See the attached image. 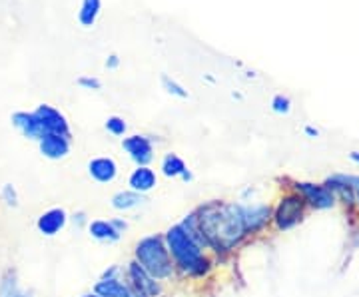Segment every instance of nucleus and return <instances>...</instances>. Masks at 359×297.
<instances>
[{
  "instance_id": "nucleus-12",
  "label": "nucleus",
  "mask_w": 359,
  "mask_h": 297,
  "mask_svg": "<svg viewBox=\"0 0 359 297\" xmlns=\"http://www.w3.org/2000/svg\"><path fill=\"white\" fill-rule=\"evenodd\" d=\"M88 176L92 180L96 181V184H112V181L118 178V162H116L112 156H96V158H92L88 162Z\"/></svg>"
},
{
  "instance_id": "nucleus-9",
  "label": "nucleus",
  "mask_w": 359,
  "mask_h": 297,
  "mask_svg": "<svg viewBox=\"0 0 359 297\" xmlns=\"http://www.w3.org/2000/svg\"><path fill=\"white\" fill-rule=\"evenodd\" d=\"M34 114L40 120L44 134H60V136H66V138H72L70 122L58 108H54L50 104H39Z\"/></svg>"
},
{
  "instance_id": "nucleus-25",
  "label": "nucleus",
  "mask_w": 359,
  "mask_h": 297,
  "mask_svg": "<svg viewBox=\"0 0 359 297\" xmlns=\"http://www.w3.org/2000/svg\"><path fill=\"white\" fill-rule=\"evenodd\" d=\"M325 181H334V184H341L351 190L359 192V176H349V174H332Z\"/></svg>"
},
{
  "instance_id": "nucleus-30",
  "label": "nucleus",
  "mask_w": 359,
  "mask_h": 297,
  "mask_svg": "<svg viewBox=\"0 0 359 297\" xmlns=\"http://www.w3.org/2000/svg\"><path fill=\"white\" fill-rule=\"evenodd\" d=\"M118 64H120V58L116 56V54H112L108 60H106V66L110 68V70H114V68H118Z\"/></svg>"
},
{
  "instance_id": "nucleus-18",
  "label": "nucleus",
  "mask_w": 359,
  "mask_h": 297,
  "mask_svg": "<svg viewBox=\"0 0 359 297\" xmlns=\"http://www.w3.org/2000/svg\"><path fill=\"white\" fill-rule=\"evenodd\" d=\"M146 204V198L142 194H136L132 190H120L116 192L112 198H110V206L114 212H120V214H128V212H134Z\"/></svg>"
},
{
  "instance_id": "nucleus-19",
  "label": "nucleus",
  "mask_w": 359,
  "mask_h": 297,
  "mask_svg": "<svg viewBox=\"0 0 359 297\" xmlns=\"http://www.w3.org/2000/svg\"><path fill=\"white\" fill-rule=\"evenodd\" d=\"M0 297H34V291L22 287L14 270H6L0 275Z\"/></svg>"
},
{
  "instance_id": "nucleus-23",
  "label": "nucleus",
  "mask_w": 359,
  "mask_h": 297,
  "mask_svg": "<svg viewBox=\"0 0 359 297\" xmlns=\"http://www.w3.org/2000/svg\"><path fill=\"white\" fill-rule=\"evenodd\" d=\"M271 110L276 112V114H290L292 112V100L285 96V94H276L273 98H271Z\"/></svg>"
},
{
  "instance_id": "nucleus-5",
  "label": "nucleus",
  "mask_w": 359,
  "mask_h": 297,
  "mask_svg": "<svg viewBox=\"0 0 359 297\" xmlns=\"http://www.w3.org/2000/svg\"><path fill=\"white\" fill-rule=\"evenodd\" d=\"M124 279L130 285L136 297H162L164 296V284L154 279L150 273H146L140 265L132 259L124 268Z\"/></svg>"
},
{
  "instance_id": "nucleus-32",
  "label": "nucleus",
  "mask_w": 359,
  "mask_h": 297,
  "mask_svg": "<svg viewBox=\"0 0 359 297\" xmlns=\"http://www.w3.org/2000/svg\"><path fill=\"white\" fill-rule=\"evenodd\" d=\"M349 158H351V162H355V164L359 166V152H351V154H349Z\"/></svg>"
},
{
  "instance_id": "nucleus-7",
  "label": "nucleus",
  "mask_w": 359,
  "mask_h": 297,
  "mask_svg": "<svg viewBox=\"0 0 359 297\" xmlns=\"http://www.w3.org/2000/svg\"><path fill=\"white\" fill-rule=\"evenodd\" d=\"M295 192L306 200V204L313 209H332L337 202L335 194L325 184H311V181H297Z\"/></svg>"
},
{
  "instance_id": "nucleus-11",
  "label": "nucleus",
  "mask_w": 359,
  "mask_h": 297,
  "mask_svg": "<svg viewBox=\"0 0 359 297\" xmlns=\"http://www.w3.org/2000/svg\"><path fill=\"white\" fill-rule=\"evenodd\" d=\"M72 150V138H66L60 134H46L42 140H39V152L42 158L58 162L65 160Z\"/></svg>"
},
{
  "instance_id": "nucleus-3",
  "label": "nucleus",
  "mask_w": 359,
  "mask_h": 297,
  "mask_svg": "<svg viewBox=\"0 0 359 297\" xmlns=\"http://www.w3.org/2000/svg\"><path fill=\"white\" fill-rule=\"evenodd\" d=\"M134 261L162 284L172 282L178 275L172 256L168 251L164 233H148L140 237L134 246Z\"/></svg>"
},
{
  "instance_id": "nucleus-31",
  "label": "nucleus",
  "mask_w": 359,
  "mask_h": 297,
  "mask_svg": "<svg viewBox=\"0 0 359 297\" xmlns=\"http://www.w3.org/2000/svg\"><path fill=\"white\" fill-rule=\"evenodd\" d=\"M306 134H308L309 138H318L320 136V130L313 128V126H306Z\"/></svg>"
},
{
  "instance_id": "nucleus-15",
  "label": "nucleus",
  "mask_w": 359,
  "mask_h": 297,
  "mask_svg": "<svg viewBox=\"0 0 359 297\" xmlns=\"http://www.w3.org/2000/svg\"><path fill=\"white\" fill-rule=\"evenodd\" d=\"M11 120H13L14 128L18 130L28 140H36L39 142V140H42L46 136L34 112H14Z\"/></svg>"
},
{
  "instance_id": "nucleus-14",
  "label": "nucleus",
  "mask_w": 359,
  "mask_h": 297,
  "mask_svg": "<svg viewBox=\"0 0 359 297\" xmlns=\"http://www.w3.org/2000/svg\"><path fill=\"white\" fill-rule=\"evenodd\" d=\"M160 174L168 180H182L184 184H190L194 180V174L188 168V164L174 152H168L160 162Z\"/></svg>"
},
{
  "instance_id": "nucleus-33",
  "label": "nucleus",
  "mask_w": 359,
  "mask_h": 297,
  "mask_svg": "<svg viewBox=\"0 0 359 297\" xmlns=\"http://www.w3.org/2000/svg\"><path fill=\"white\" fill-rule=\"evenodd\" d=\"M78 297H100L98 293H94V291H90V293H82V296H78Z\"/></svg>"
},
{
  "instance_id": "nucleus-34",
  "label": "nucleus",
  "mask_w": 359,
  "mask_h": 297,
  "mask_svg": "<svg viewBox=\"0 0 359 297\" xmlns=\"http://www.w3.org/2000/svg\"><path fill=\"white\" fill-rule=\"evenodd\" d=\"M355 202H358V206H359V192H358V194H355Z\"/></svg>"
},
{
  "instance_id": "nucleus-26",
  "label": "nucleus",
  "mask_w": 359,
  "mask_h": 297,
  "mask_svg": "<svg viewBox=\"0 0 359 297\" xmlns=\"http://www.w3.org/2000/svg\"><path fill=\"white\" fill-rule=\"evenodd\" d=\"M78 86H82L84 90H100L102 80L96 76H80L78 78Z\"/></svg>"
},
{
  "instance_id": "nucleus-20",
  "label": "nucleus",
  "mask_w": 359,
  "mask_h": 297,
  "mask_svg": "<svg viewBox=\"0 0 359 297\" xmlns=\"http://www.w3.org/2000/svg\"><path fill=\"white\" fill-rule=\"evenodd\" d=\"M102 8V0H82V6L78 11V20L84 28L96 25V18Z\"/></svg>"
},
{
  "instance_id": "nucleus-27",
  "label": "nucleus",
  "mask_w": 359,
  "mask_h": 297,
  "mask_svg": "<svg viewBox=\"0 0 359 297\" xmlns=\"http://www.w3.org/2000/svg\"><path fill=\"white\" fill-rule=\"evenodd\" d=\"M68 221H72L76 228H86V226H88L90 218L86 216V212H84V209H78V212H74V214L68 218Z\"/></svg>"
},
{
  "instance_id": "nucleus-21",
  "label": "nucleus",
  "mask_w": 359,
  "mask_h": 297,
  "mask_svg": "<svg viewBox=\"0 0 359 297\" xmlns=\"http://www.w3.org/2000/svg\"><path fill=\"white\" fill-rule=\"evenodd\" d=\"M0 202L8 209H16V207L20 206V195H18V190H16L14 184L6 181V184L0 186Z\"/></svg>"
},
{
  "instance_id": "nucleus-16",
  "label": "nucleus",
  "mask_w": 359,
  "mask_h": 297,
  "mask_svg": "<svg viewBox=\"0 0 359 297\" xmlns=\"http://www.w3.org/2000/svg\"><path fill=\"white\" fill-rule=\"evenodd\" d=\"M86 232L94 240V242H100V244H118L122 240V233H118L114 230V226L110 223V220H90L86 226Z\"/></svg>"
},
{
  "instance_id": "nucleus-22",
  "label": "nucleus",
  "mask_w": 359,
  "mask_h": 297,
  "mask_svg": "<svg viewBox=\"0 0 359 297\" xmlns=\"http://www.w3.org/2000/svg\"><path fill=\"white\" fill-rule=\"evenodd\" d=\"M104 128L108 134H112L116 138H120V136H126V132H128V124H126V120L120 116H108L106 120V124H104Z\"/></svg>"
},
{
  "instance_id": "nucleus-8",
  "label": "nucleus",
  "mask_w": 359,
  "mask_h": 297,
  "mask_svg": "<svg viewBox=\"0 0 359 297\" xmlns=\"http://www.w3.org/2000/svg\"><path fill=\"white\" fill-rule=\"evenodd\" d=\"M122 150L136 166H150L154 162V140L144 134H132L122 140Z\"/></svg>"
},
{
  "instance_id": "nucleus-28",
  "label": "nucleus",
  "mask_w": 359,
  "mask_h": 297,
  "mask_svg": "<svg viewBox=\"0 0 359 297\" xmlns=\"http://www.w3.org/2000/svg\"><path fill=\"white\" fill-rule=\"evenodd\" d=\"M118 277H124V268L118 265V263L110 265V268L100 275V279H118Z\"/></svg>"
},
{
  "instance_id": "nucleus-13",
  "label": "nucleus",
  "mask_w": 359,
  "mask_h": 297,
  "mask_svg": "<svg viewBox=\"0 0 359 297\" xmlns=\"http://www.w3.org/2000/svg\"><path fill=\"white\" fill-rule=\"evenodd\" d=\"M158 188V174L152 166H136L128 176V190L136 194H150Z\"/></svg>"
},
{
  "instance_id": "nucleus-29",
  "label": "nucleus",
  "mask_w": 359,
  "mask_h": 297,
  "mask_svg": "<svg viewBox=\"0 0 359 297\" xmlns=\"http://www.w3.org/2000/svg\"><path fill=\"white\" fill-rule=\"evenodd\" d=\"M110 223L114 226V230L118 233H124L128 232L130 228V221L126 218H110Z\"/></svg>"
},
{
  "instance_id": "nucleus-1",
  "label": "nucleus",
  "mask_w": 359,
  "mask_h": 297,
  "mask_svg": "<svg viewBox=\"0 0 359 297\" xmlns=\"http://www.w3.org/2000/svg\"><path fill=\"white\" fill-rule=\"evenodd\" d=\"M198 226L204 233L205 242L214 258L226 256L236 247L244 244L245 235L244 220L240 202L228 200H212L194 209Z\"/></svg>"
},
{
  "instance_id": "nucleus-10",
  "label": "nucleus",
  "mask_w": 359,
  "mask_h": 297,
  "mask_svg": "<svg viewBox=\"0 0 359 297\" xmlns=\"http://www.w3.org/2000/svg\"><path fill=\"white\" fill-rule=\"evenodd\" d=\"M68 212L65 207H50L46 212H42L36 220V230L44 237H54L68 226Z\"/></svg>"
},
{
  "instance_id": "nucleus-24",
  "label": "nucleus",
  "mask_w": 359,
  "mask_h": 297,
  "mask_svg": "<svg viewBox=\"0 0 359 297\" xmlns=\"http://www.w3.org/2000/svg\"><path fill=\"white\" fill-rule=\"evenodd\" d=\"M162 86H164V90L168 92V94H172V96H178V98H188V90L180 84V82H176L174 78L170 76H162Z\"/></svg>"
},
{
  "instance_id": "nucleus-17",
  "label": "nucleus",
  "mask_w": 359,
  "mask_h": 297,
  "mask_svg": "<svg viewBox=\"0 0 359 297\" xmlns=\"http://www.w3.org/2000/svg\"><path fill=\"white\" fill-rule=\"evenodd\" d=\"M92 291L98 293L100 297H136L124 277H118V279H98L94 284V287H92Z\"/></svg>"
},
{
  "instance_id": "nucleus-4",
  "label": "nucleus",
  "mask_w": 359,
  "mask_h": 297,
  "mask_svg": "<svg viewBox=\"0 0 359 297\" xmlns=\"http://www.w3.org/2000/svg\"><path fill=\"white\" fill-rule=\"evenodd\" d=\"M306 206H308L306 200L297 192L283 195L276 204V207H271V221H273L276 230L287 232V230L295 228L306 216Z\"/></svg>"
},
{
  "instance_id": "nucleus-2",
  "label": "nucleus",
  "mask_w": 359,
  "mask_h": 297,
  "mask_svg": "<svg viewBox=\"0 0 359 297\" xmlns=\"http://www.w3.org/2000/svg\"><path fill=\"white\" fill-rule=\"evenodd\" d=\"M168 251L176 265V273L180 277L188 279H204L214 268V256L198 246L180 223L170 226L164 233Z\"/></svg>"
},
{
  "instance_id": "nucleus-6",
  "label": "nucleus",
  "mask_w": 359,
  "mask_h": 297,
  "mask_svg": "<svg viewBox=\"0 0 359 297\" xmlns=\"http://www.w3.org/2000/svg\"><path fill=\"white\" fill-rule=\"evenodd\" d=\"M245 235H257L271 223V206L262 202H240Z\"/></svg>"
}]
</instances>
